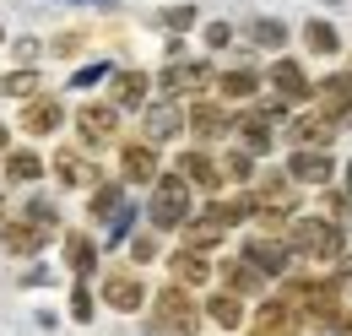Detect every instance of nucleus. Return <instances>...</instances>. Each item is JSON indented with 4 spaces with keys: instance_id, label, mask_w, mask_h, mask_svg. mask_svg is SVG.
<instances>
[{
    "instance_id": "b1692460",
    "label": "nucleus",
    "mask_w": 352,
    "mask_h": 336,
    "mask_svg": "<svg viewBox=\"0 0 352 336\" xmlns=\"http://www.w3.org/2000/svg\"><path fill=\"white\" fill-rule=\"evenodd\" d=\"M195 22H201V6H195V0H174V6L152 11V28H168V33H179V39H184Z\"/></svg>"
},
{
    "instance_id": "6ab92c4d",
    "label": "nucleus",
    "mask_w": 352,
    "mask_h": 336,
    "mask_svg": "<svg viewBox=\"0 0 352 336\" xmlns=\"http://www.w3.org/2000/svg\"><path fill=\"white\" fill-rule=\"evenodd\" d=\"M239 33L250 39V49H265V54H282V49H287V39H293V28H287L282 17H250Z\"/></svg>"
},
{
    "instance_id": "c756f323",
    "label": "nucleus",
    "mask_w": 352,
    "mask_h": 336,
    "mask_svg": "<svg viewBox=\"0 0 352 336\" xmlns=\"http://www.w3.org/2000/svg\"><path fill=\"white\" fill-rule=\"evenodd\" d=\"M114 71H120V65H114V60H87V65H82V71H76V76H71V87H76V92H87V87H98V82H109V76H114Z\"/></svg>"
},
{
    "instance_id": "f257e3e1",
    "label": "nucleus",
    "mask_w": 352,
    "mask_h": 336,
    "mask_svg": "<svg viewBox=\"0 0 352 336\" xmlns=\"http://www.w3.org/2000/svg\"><path fill=\"white\" fill-rule=\"evenodd\" d=\"M146 217L157 233H179L190 217H195V185L179 174V168H163L152 179V201H146Z\"/></svg>"
},
{
    "instance_id": "aec40b11",
    "label": "nucleus",
    "mask_w": 352,
    "mask_h": 336,
    "mask_svg": "<svg viewBox=\"0 0 352 336\" xmlns=\"http://www.w3.org/2000/svg\"><path fill=\"white\" fill-rule=\"evenodd\" d=\"M233 136H239V147H244V152H255V158H265V152L276 147V136H271V120H265V114H255V109L233 120Z\"/></svg>"
},
{
    "instance_id": "f8f14e48",
    "label": "nucleus",
    "mask_w": 352,
    "mask_h": 336,
    "mask_svg": "<svg viewBox=\"0 0 352 336\" xmlns=\"http://www.w3.org/2000/svg\"><path fill=\"white\" fill-rule=\"evenodd\" d=\"M109 87H114V92H109V103H114L120 114H125V109H135V114H141V109L152 103V76H146V71H135V65L114 71V76H109Z\"/></svg>"
},
{
    "instance_id": "4c0bfd02",
    "label": "nucleus",
    "mask_w": 352,
    "mask_h": 336,
    "mask_svg": "<svg viewBox=\"0 0 352 336\" xmlns=\"http://www.w3.org/2000/svg\"><path fill=\"white\" fill-rule=\"evenodd\" d=\"M60 6H103V11H114L120 0H60Z\"/></svg>"
},
{
    "instance_id": "ddd939ff",
    "label": "nucleus",
    "mask_w": 352,
    "mask_h": 336,
    "mask_svg": "<svg viewBox=\"0 0 352 336\" xmlns=\"http://www.w3.org/2000/svg\"><path fill=\"white\" fill-rule=\"evenodd\" d=\"M163 174V163H157V147L152 141H125L120 147V179L125 185H152Z\"/></svg>"
},
{
    "instance_id": "f704fd0d",
    "label": "nucleus",
    "mask_w": 352,
    "mask_h": 336,
    "mask_svg": "<svg viewBox=\"0 0 352 336\" xmlns=\"http://www.w3.org/2000/svg\"><path fill=\"white\" fill-rule=\"evenodd\" d=\"M49 54H60V60L82 54V33H60V39H49Z\"/></svg>"
},
{
    "instance_id": "c9c22d12",
    "label": "nucleus",
    "mask_w": 352,
    "mask_h": 336,
    "mask_svg": "<svg viewBox=\"0 0 352 336\" xmlns=\"http://www.w3.org/2000/svg\"><path fill=\"white\" fill-rule=\"evenodd\" d=\"M131 255H135V266L157 260V239H152V233H135V239H131Z\"/></svg>"
},
{
    "instance_id": "412c9836",
    "label": "nucleus",
    "mask_w": 352,
    "mask_h": 336,
    "mask_svg": "<svg viewBox=\"0 0 352 336\" xmlns=\"http://www.w3.org/2000/svg\"><path fill=\"white\" fill-rule=\"evenodd\" d=\"M0 244H6V250H11V255H22V260H28V255H38V250H44V244H49V228H38L33 217H28V222H11Z\"/></svg>"
},
{
    "instance_id": "c85d7f7f",
    "label": "nucleus",
    "mask_w": 352,
    "mask_h": 336,
    "mask_svg": "<svg viewBox=\"0 0 352 336\" xmlns=\"http://www.w3.org/2000/svg\"><path fill=\"white\" fill-rule=\"evenodd\" d=\"M233 39H239V28H233L228 17H217V22H206V28H201V43H206V54H222V49H233Z\"/></svg>"
},
{
    "instance_id": "e433bc0d",
    "label": "nucleus",
    "mask_w": 352,
    "mask_h": 336,
    "mask_svg": "<svg viewBox=\"0 0 352 336\" xmlns=\"http://www.w3.org/2000/svg\"><path fill=\"white\" fill-rule=\"evenodd\" d=\"M38 54V39H16V60H33Z\"/></svg>"
},
{
    "instance_id": "7c9ffc66",
    "label": "nucleus",
    "mask_w": 352,
    "mask_h": 336,
    "mask_svg": "<svg viewBox=\"0 0 352 336\" xmlns=\"http://www.w3.org/2000/svg\"><path fill=\"white\" fill-rule=\"evenodd\" d=\"M92 315H98V298H92L87 277H76V288H71V320H76V326H87Z\"/></svg>"
},
{
    "instance_id": "1a4fd4ad",
    "label": "nucleus",
    "mask_w": 352,
    "mask_h": 336,
    "mask_svg": "<svg viewBox=\"0 0 352 336\" xmlns=\"http://www.w3.org/2000/svg\"><path fill=\"white\" fill-rule=\"evenodd\" d=\"M212 92H217L222 103H255L265 92V71H255V65H228V71H217Z\"/></svg>"
},
{
    "instance_id": "393cba45",
    "label": "nucleus",
    "mask_w": 352,
    "mask_h": 336,
    "mask_svg": "<svg viewBox=\"0 0 352 336\" xmlns=\"http://www.w3.org/2000/svg\"><path fill=\"white\" fill-rule=\"evenodd\" d=\"M65 266H71L76 277H92V271H98V244H92V233H65Z\"/></svg>"
},
{
    "instance_id": "4be33fe9",
    "label": "nucleus",
    "mask_w": 352,
    "mask_h": 336,
    "mask_svg": "<svg viewBox=\"0 0 352 336\" xmlns=\"http://www.w3.org/2000/svg\"><path fill=\"white\" fill-rule=\"evenodd\" d=\"M206 320L222 326V331H239V326L250 320V309H244V298H239V293H212V298H206Z\"/></svg>"
},
{
    "instance_id": "a878e982",
    "label": "nucleus",
    "mask_w": 352,
    "mask_h": 336,
    "mask_svg": "<svg viewBox=\"0 0 352 336\" xmlns=\"http://www.w3.org/2000/svg\"><path fill=\"white\" fill-rule=\"evenodd\" d=\"M217 163H222V179H228V185H255V163H261V158L244 152V147H233V152H222Z\"/></svg>"
},
{
    "instance_id": "2eb2a0df",
    "label": "nucleus",
    "mask_w": 352,
    "mask_h": 336,
    "mask_svg": "<svg viewBox=\"0 0 352 336\" xmlns=\"http://www.w3.org/2000/svg\"><path fill=\"white\" fill-rule=\"evenodd\" d=\"M168 271H174L179 288H190V293H195V288H206V282H212V271H217V266L206 260V250H190V244H179V250L168 255Z\"/></svg>"
},
{
    "instance_id": "a211bd4d",
    "label": "nucleus",
    "mask_w": 352,
    "mask_h": 336,
    "mask_svg": "<svg viewBox=\"0 0 352 336\" xmlns=\"http://www.w3.org/2000/svg\"><path fill=\"white\" fill-rule=\"evenodd\" d=\"M239 114H228L222 103H190L184 109V130H195V141H217L222 130H233Z\"/></svg>"
},
{
    "instance_id": "423d86ee",
    "label": "nucleus",
    "mask_w": 352,
    "mask_h": 336,
    "mask_svg": "<svg viewBox=\"0 0 352 336\" xmlns=\"http://www.w3.org/2000/svg\"><path fill=\"white\" fill-rule=\"evenodd\" d=\"M217 82V71L206 65V60H168L163 71H157V87H163V98H184V92H212Z\"/></svg>"
},
{
    "instance_id": "72a5a7b5",
    "label": "nucleus",
    "mask_w": 352,
    "mask_h": 336,
    "mask_svg": "<svg viewBox=\"0 0 352 336\" xmlns=\"http://www.w3.org/2000/svg\"><path fill=\"white\" fill-rule=\"evenodd\" d=\"M135 217H141L135 207H120L114 217H109V239H103V244H125V239L135 233Z\"/></svg>"
},
{
    "instance_id": "7ed1b4c3",
    "label": "nucleus",
    "mask_w": 352,
    "mask_h": 336,
    "mask_svg": "<svg viewBox=\"0 0 352 336\" xmlns=\"http://www.w3.org/2000/svg\"><path fill=\"white\" fill-rule=\"evenodd\" d=\"M201 320H206V309L190 298V288L168 282L163 293L152 298V320H146V331H152V336H195Z\"/></svg>"
},
{
    "instance_id": "4468645a",
    "label": "nucleus",
    "mask_w": 352,
    "mask_h": 336,
    "mask_svg": "<svg viewBox=\"0 0 352 336\" xmlns=\"http://www.w3.org/2000/svg\"><path fill=\"white\" fill-rule=\"evenodd\" d=\"M60 125H65V103H60L54 92H33L28 109H22V130H28V136H54Z\"/></svg>"
},
{
    "instance_id": "cd10ccee",
    "label": "nucleus",
    "mask_w": 352,
    "mask_h": 336,
    "mask_svg": "<svg viewBox=\"0 0 352 336\" xmlns=\"http://www.w3.org/2000/svg\"><path fill=\"white\" fill-rule=\"evenodd\" d=\"M54 179H60L65 190H76V185H87V179H92V163H87V158H76V152H60V158H54Z\"/></svg>"
},
{
    "instance_id": "dca6fc26",
    "label": "nucleus",
    "mask_w": 352,
    "mask_h": 336,
    "mask_svg": "<svg viewBox=\"0 0 352 336\" xmlns=\"http://www.w3.org/2000/svg\"><path fill=\"white\" fill-rule=\"evenodd\" d=\"M76 125H82V141H87V147H103V141H114V130H120V109H114V103H82V109H76Z\"/></svg>"
},
{
    "instance_id": "bb28decb",
    "label": "nucleus",
    "mask_w": 352,
    "mask_h": 336,
    "mask_svg": "<svg viewBox=\"0 0 352 336\" xmlns=\"http://www.w3.org/2000/svg\"><path fill=\"white\" fill-rule=\"evenodd\" d=\"M6 179H16V185H33V179H44V158L38 152H6Z\"/></svg>"
},
{
    "instance_id": "f3484780",
    "label": "nucleus",
    "mask_w": 352,
    "mask_h": 336,
    "mask_svg": "<svg viewBox=\"0 0 352 336\" xmlns=\"http://www.w3.org/2000/svg\"><path fill=\"white\" fill-rule=\"evenodd\" d=\"M298 39H304V49L314 54V60H336L347 43H342V28L331 22V17H309L304 28H298Z\"/></svg>"
},
{
    "instance_id": "39448f33",
    "label": "nucleus",
    "mask_w": 352,
    "mask_h": 336,
    "mask_svg": "<svg viewBox=\"0 0 352 336\" xmlns=\"http://www.w3.org/2000/svg\"><path fill=\"white\" fill-rule=\"evenodd\" d=\"M184 136V103L179 98H152L141 109V141L163 147V141H179Z\"/></svg>"
},
{
    "instance_id": "ea45409f",
    "label": "nucleus",
    "mask_w": 352,
    "mask_h": 336,
    "mask_svg": "<svg viewBox=\"0 0 352 336\" xmlns=\"http://www.w3.org/2000/svg\"><path fill=\"white\" fill-rule=\"evenodd\" d=\"M0 207H6V201H0Z\"/></svg>"
},
{
    "instance_id": "2f4dec72",
    "label": "nucleus",
    "mask_w": 352,
    "mask_h": 336,
    "mask_svg": "<svg viewBox=\"0 0 352 336\" xmlns=\"http://www.w3.org/2000/svg\"><path fill=\"white\" fill-rule=\"evenodd\" d=\"M87 211H92V217H114V211H120V185H114V179L98 185V190L87 196Z\"/></svg>"
},
{
    "instance_id": "5701e85b",
    "label": "nucleus",
    "mask_w": 352,
    "mask_h": 336,
    "mask_svg": "<svg viewBox=\"0 0 352 336\" xmlns=\"http://www.w3.org/2000/svg\"><path fill=\"white\" fill-rule=\"evenodd\" d=\"M217 271H222V282H228V293H239V298H244V293H261V288H265V277L250 266V260H244V255H239V260H222Z\"/></svg>"
},
{
    "instance_id": "6e6552de",
    "label": "nucleus",
    "mask_w": 352,
    "mask_h": 336,
    "mask_svg": "<svg viewBox=\"0 0 352 336\" xmlns=\"http://www.w3.org/2000/svg\"><path fill=\"white\" fill-rule=\"evenodd\" d=\"M244 260L271 282V277H287V266H293L298 255H293L287 239H265V233H255V239H244Z\"/></svg>"
},
{
    "instance_id": "20e7f679",
    "label": "nucleus",
    "mask_w": 352,
    "mask_h": 336,
    "mask_svg": "<svg viewBox=\"0 0 352 336\" xmlns=\"http://www.w3.org/2000/svg\"><path fill=\"white\" fill-rule=\"evenodd\" d=\"M265 87L293 109V103H314V82H309L304 60H293V54H276L271 65H265Z\"/></svg>"
},
{
    "instance_id": "58836bf2",
    "label": "nucleus",
    "mask_w": 352,
    "mask_h": 336,
    "mask_svg": "<svg viewBox=\"0 0 352 336\" xmlns=\"http://www.w3.org/2000/svg\"><path fill=\"white\" fill-rule=\"evenodd\" d=\"M0 43H6V28H0Z\"/></svg>"
},
{
    "instance_id": "9d476101",
    "label": "nucleus",
    "mask_w": 352,
    "mask_h": 336,
    "mask_svg": "<svg viewBox=\"0 0 352 336\" xmlns=\"http://www.w3.org/2000/svg\"><path fill=\"white\" fill-rule=\"evenodd\" d=\"M174 168L195 185V190H206V196H217L222 185H228V179H222V163L206 152V147H184V152L174 158Z\"/></svg>"
},
{
    "instance_id": "9b49d317",
    "label": "nucleus",
    "mask_w": 352,
    "mask_h": 336,
    "mask_svg": "<svg viewBox=\"0 0 352 336\" xmlns=\"http://www.w3.org/2000/svg\"><path fill=\"white\" fill-rule=\"evenodd\" d=\"M103 304L120 309V315L146 309V282H141V271H103Z\"/></svg>"
},
{
    "instance_id": "f03ea898",
    "label": "nucleus",
    "mask_w": 352,
    "mask_h": 336,
    "mask_svg": "<svg viewBox=\"0 0 352 336\" xmlns=\"http://www.w3.org/2000/svg\"><path fill=\"white\" fill-rule=\"evenodd\" d=\"M287 244H293V255H304V260H342V255H347L342 222H336V217H309V211L293 217Z\"/></svg>"
},
{
    "instance_id": "473e14b6",
    "label": "nucleus",
    "mask_w": 352,
    "mask_h": 336,
    "mask_svg": "<svg viewBox=\"0 0 352 336\" xmlns=\"http://www.w3.org/2000/svg\"><path fill=\"white\" fill-rule=\"evenodd\" d=\"M0 92H6V98H33V92H38V71H11V76H0Z\"/></svg>"
},
{
    "instance_id": "0eeeda50",
    "label": "nucleus",
    "mask_w": 352,
    "mask_h": 336,
    "mask_svg": "<svg viewBox=\"0 0 352 336\" xmlns=\"http://www.w3.org/2000/svg\"><path fill=\"white\" fill-rule=\"evenodd\" d=\"M287 179H293V185H320V190H325V185L336 179V158H331L325 147H293V152H287Z\"/></svg>"
}]
</instances>
